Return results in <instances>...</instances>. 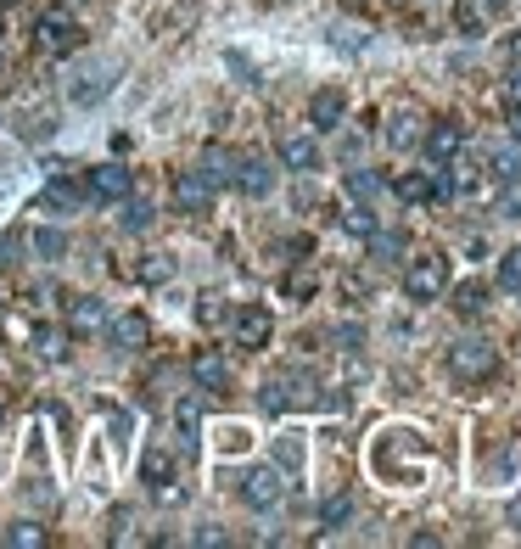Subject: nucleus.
Listing matches in <instances>:
<instances>
[{
    "label": "nucleus",
    "instance_id": "1",
    "mask_svg": "<svg viewBox=\"0 0 521 549\" xmlns=\"http://www.w3.org/2000/svg\"><path fill=\"white\" fill-rule=\"evenodd\" d=\"M370 465H376L381 482H393V488H415V482H421V471H426V443L415 432H404V426H393V432L376 437Z\"/></svg>",
    "mask_w": 521,
    "mask_h": 549
},
{
    "label": "nucleus",
    "instance_id": "2",
    "mask_svg": "<svg viewBox=\"0 0 521 549\" xmlns=\"http://www.w3.org/2000/svg\"><path fill=\"white\" fill-rule=\"evenodd\" d=\"M449 370L460 381H488L493 370H499V348L482 342V337H465V342H454V348H449Z\"/></svg>",
    "mask_w": 521,
    "mask_h": 549
},
{
    "label": "nucleus",
    "instance_id": "3",
    "mask_svg": "<svg viewBox=\"0 0 521 549\" xmlns=\"http://www.w3.org/2000/svg\"><path fill=\"white\" fill-rule=\"evenodd\" d=\"M34 45H40L45 57H68V51L85 45V29H79L68 12H45L40 23H34Z\"/></svg>",
    "mask_w": 521,
    "mask_h": 549
},
{
    "label": "nucleus",
    "instance_id": "4",
    "mask_svg": "<svg viewBox=\"0 0 521 549\" xmlns=\"http://www.w3.org/2000/svg\"><path fill=\"white\" fill-rule=\"evenodd\" d=\"M443 286H449V258L432 253V258H415L404 275V292L415 297V303H432V297H443Z\"/></svg>",
    "mask_w": 521,
    "mask_h": 549
},
{
    "label": "nucleus",
    "instance_id": "5",
    "mask_svg": "<svg viewBox=\"0 0 521 549\" xmlns=\"http://www.w3.org/2000/svg\"><path fill=\"white\" fill-rule=\"evenodd\" d=\"M241 499L253 510H275L286 499V477L275 471V465H253L247 477H241Z\"/></svg>",
    "mask_w": 521,
    "mask_h": 549
},
{
    "label": "nucleus",
    "instance_id": "6",
    "mask_svg": "<svg viewBox=\"0 0 521 549\" xmlns=\"http://www.w3.org/2000/svg\"><path fill=\"white\" fill-rule=\"evenodd\" d=\"M85 191H90L96 202H124L129 191H135V180H129V169H124V163H101V169H90Z\"/></svg>",
    "mask_w": 521,
    "mask_h": 549
},
{
    "label": "nucleus",
    "instance_id": "7",
    "mask_svg": "<svg viewBox=\"0 0 521 549\" xmlns=\"http://www.w3.org/2000/svg\"><path fill=\"white\" fill-rule=\"evenodd\" d=\"M113 85H118V68H113V62H101V68H85L79 79H73L68 96H73V107H96Z\"/></svg>",
    "mask_w": 521,
    "mask_h": 549
},
{
    "label": "nucleus",
    "instance_id": "8",
    "mask_svg": "<svg viewBox=\"0 0 521 549\" xmlns=\"http://www.w3.org/2000/svg\"><path fill=\"white\" fill-rule=\"evenodd\" d=\"M426 157H432V163H454V157H460V146H465V124H454V118H437L432 129H426Z\"/></svg>",
    "mask_w": 521,
    "mask_h": 549
},
{
    "label": "nucleus",
    "instance_id": "9",
    "mask_svg": "<svg viewBox=\"0 0 521 549\" xmlns=\"http://www.w3.org/2000/svg\"><path fill=\"white\" fill-rule=\"evenodd\" d=\"M107 337H113L118 353H141L146 342H152V320H146V314H118V320L107 325Z\"/></svg>",
    "mask_w": 521,
    "mask_h": 549
},
{
    "label": "nucleus",
    "instance_id": "10",
    "mask_svg": "<svg viewBox=\"0 0 521 549\" xmlns=\"http://www.w3.org/2000/svg\"><path fill=\"white\" fill-rule=\"evenodd\" d=\"M342 113H348V96H342L337 85L314 90V101H309V124L314 129H342Z\"/></svg>",
    "mask_w": 521,
    "mask_h": 549
},
{
    "label": "nucleus",
    "instance_id": "11",
    "mask_svg": "<svg viewBox=\"0 0 521 549\" xmlns=\"http://www.w3.org/2000/svg\"><path fill=\"white\" fill-rule=\"evenodd\" d=\"M174 202H180V213H208V202H213V185L202 180L197 169H185L180 180H174Z\"/></svg>",
    "mask_w": 521,
    "mask_h": 549
},
{
    "label": "nucleus",
    "instance_id": "12",
    "mask_svg": "<svg viewBox=\"0 0 521 549\" xmlns=\"http://www.w3.org/2000/svg\"><path fill=\"white\" fill-rule=\"evenodd\" d=\"M191 376L208 387V393H225L230 387V365H225V353H213V348H202L197 359H191Z\"/></svg>",
    "mask_w": 521,
    "mask_h": 549
},
{
    "label": "nucleus",
    "instance_id": "13",
    "mask_svg": "<svg viewBox=\"0 0 521 549\" xmlns=\"http://www.w3.org/2000/svg\"><path fill=\"white\" fill-rule=\"evenodd\" d=\"M269 331H275L269 309H241V314H236V342H241V348H264Z\"/></svg>",
    "mask_w": 521,
    "mask_h": 549
},
{
    "label": "nucleus",
    "instance_id": "14",
    "mask_svg": "<svg viewBox=\"0 0 521 549\" xmlns=\"http://www.w3.org/2000/svg\"><path fill=\"white\" fill-rule=\"evenodd\" d=\"M281 163L297 174H309V169H320V146L309 135H281Z\"/></svg>",
    "mask_w": 521,
    "mask_h": 549
},
{
    "label": "nucleus",
    "instance_id": "15",
    "mask_svg": "<svg viewBox=\"0 0 521 549\" xmlns=\"http://www.w3.org/2000/svg\"><path fill=\"white\" fill-rule=\"evenodd\" d=\"M197 174L213 185V191H219V185H236V152H225V146H208Z\"/></svg>",
    "mask_w": 521,
    "mask_h": 549
},
{
    "label": "nucleus",
    "instance_id": "16",
    "mask_svg": "<svg viewBox=\"0 0 521 549\" xmlns=\"http://www.w3.org/2000/svg\"><path fill=\"white\" fill-rule=\"evenodd\" d=\"M236 185L247 197H269L275 174H269V163H258V157H236Z\"/></svg>",
    "mask_w": 521,
    "mask_h": 549
},
{
    "label": "nucleus",
    "instance_id": "17",
    "mask_svg": "<svg viewBox=\"0 0 521 549\" xmlns=\"http://www.w3.org/2000/svg\"><path fill=\"white\" fill-rule=\"evenodd\" d=\"M141 482H146V488H157V493L169 488V482H174V454L169 449H146L141 454Z\"/></svg>",
    "mask_w": 521,
    "mask_h": 549
},
{
    "label": "nucleus",
    "instance_id": "18",
    "mask_svg": "<svg viewBox=\"0 0 521 549\" xmlns=\"http://www.w3.org/2000/svg\"><path fill=\"white\" fill-rule=\"evenodd\" d=\"M393 197H398V202H426V197H432V174H426V169L398 174V180H393Z\"/></svg>",
    "mask_w": 521,
    "mask_h": 549
},
{
    "label": "nucleus",
    "instance_id": "19",
    "mask_svg": "<svg viewBox=\"0 0 521 549\" xmlns=\"http://www.w3.org/2000/svg\"><path fill=\"white\" fill-rule=\"evenodd\" d=\"M79 202H85V197H79V191H73L68 180H51V185H45V197H40V208H51V213H73Z\"/></svg>",
    "mask_w": 521,
    "mask_h": 549
},
{
    "label": "nucleus",
    "instance_id": "20",
    "mask_svg": "<svg viewBox=\"0 0 521 549\" xmlns=\"http://www.w3.org/2000/svg\"><path fill=\"white\" fill-rule=\"evenodd\" d=\"M101 325H107L101 297H79V303H73V331H101Z\"/></svg>",
    "mask_w": 521,
    "mask_h": 549
},
{
    "label": "nucleus",
    "instance_id": "21",
    "mask_svg": "<svg viewBox=\"0 0 521 549\" xmlns=\"http://www.w3.org/2000/svg\"><path fill=\"white\" fill-rule=\"evenodd\" d=\"M482 309H488V286L465 281L460 292H454V314H465V320H471V314H482Z\"/></svg>",
    "mask_w": 521,
    "mask_h": 549
},
{
    "label": "nucleus",
    "instance_id": "22",
    "mask_svg": "<svg viewBox=\"0 0 521 549\" xmlns=\"http://www.w3.org/2000/svg\"><path fill=\"white\" fill-rule=\"evenodd\" d=\"M174 421H180L185 449H191V443H197V432H202V404H197V398H180V404H174Z\"/></svg>",
    "mask_w": 521,
    "mask_h": 549
},
{
    "label": "nucleus",
    "instance_id": "23",
    "mask_svg": "<svg viewBox=\"0 0 521 549\" xmlns=\"http://www.w3.org/2000/svg\"><path fill=\"white\" fill-rule=\"evenodd\" d=\"M499 292L521 297V247H510V253L499 258Z\"/></svg>",
    "mask_w": 521,
    "mask_h": 549
},
{
    "label": "nucleus",
    "instance_id": "24",
    "mask_svg": "<svg viewBox=\"0 0 521 549\" xmlns=\"http://www.w3.org/2000/svg\"><path fill=\"white\" fill-rule=\"evenodd\" d=\"M387 185H381V174H370V169H353L348 174V197H359V202H370V197H381Z\"/></svg>",
    "mask_w": 521,
    "mask_h": 549
},
{
    "label": "nucleus",
    "instance_id": "25",
    "mask_svg": "<svg viewBox=\"0 0 521 549\" xmlns=\"http://www.w3.org/2000/svg\"><path fill=\"white\" fill-rule=\"evenodd\" d=\"M454 29L471 34V40L482 34V6H477V0H454Z\"/></svg>",
    "mask_w": 521,
    "mask_h": 549
},
{
    "label": "nucleus",
    "instance_id": "26",
    "mask_svg": "<svg viewBox=\"0 0 521 549\" xmlns=\"http://www.w3.org/2000/svg\"><path fill=\"white\" fill-rule=\"evenodd\" d=\"M415 124H421L415 113H398V118H393V129H387V141H393L398 152H404V146H415V141H421V129H415Z\"/></svg>",
    "mask_w": 521,
    "mask_h": 549
},
{
    "label": "nucleus",
    "instance_id": "27",
    "mask_svg": "<svg viewBox=\"0 0 521 549\" xmlns=\"http://www.w3.org/2000/svg\"><path fill=\"white\" fill-rule=\"evenodd\" d=\"M275 465L281 471H303V437H275Z\"/></svg>",
    "mask_w": 521,
    "mask_h": 549
},
{
    "label": "nucleus",
    "instance_id": "28",
    "mask_svg": "<svg viewBox=\"0 0 521 549\" xmlns=\"http://www.w3.org/2000/svg\"><path fill=\"white\" fill-rule=\"evenodd\" d=\"M6 544H12V549H40V544H45V527H34V521H17V527H6Z\"/></svg>",
    "mask_w": 521,
    "mask_h": 549
},
{
    "label": "nucleus",
    "instance_id": "29",
    "mask_svg": "<svg viewBox=\"0 0 521 549\" xmlns=\"http://www.w3.org/2000/svg\"><path fill=\"white\" fill-rule=\"evenodd\" d=\"M348 516H353V499H348V493H331V499L320 505V521H325V527H342Z\"/></svg>",
    "mask_w": 521,
    "mask_h": 549
},
{
    "label": "nucleus",
    "instance_id": "30",
    "mask_svg": "<svg viewBox=\"0 0 521 549\" xmlns=\"http://www.w3.org/2000/svg\"><path fill=\"white\" fill-rule=\"evenodd\" d=\"M157 213H152V202H141V197H124V230H146Z\"/></svg>",
    "mask_w": 521,
    "mask_h": 549
},
{
    "label": "nucleus",
    "instance_id": "31",
    "mask_svg": "<svg viewBox=\"0 0 521 549\" xmlns=\"http://www.w3.org/2000/svg\"><path fill=\"white\" fill-rule=\"evenodd\" d=\"M169 275H174V258H169V253H152V258L141 264V281H146V286H163Z\"/></svg>",
    "mask_w": 521,
    "mask_h": 549
},
{
    "label": "nucleus",
    "instance_id": "32",
    "mask_svg": "<svg viewBox=\"0 0 521 549\" xmlns=\"http://www.w3.org/2000/svg\"><path fill=\"white\" fill-rule=\"evenodd\" d=\"M34 253H40V258H62V253H68V236H62V230H34Z\"/></svg>",
    "mask_w": 521,
    "mask_h": 549
},
{
    "label": "nucleus",
    "instance_id": "33",
    "mask_svg": "<svg viewBox=\"0 0 521 549\" xmlns=\"http://www.w3.org/2000/svg\"><path fill=\"white\" fill-rule=\"evenodd\" d=\"M34 342H40L45 359H62V353H68V337H62V331H51V325H34Z\"/></svg>",
    "mask_w": 521,
    "mask_h": 549
},
{
    "label": "nucleus",
    "instance_id": "34",
    "mask_svg": "<svg viewBox=\"0 0 521 549\" xmlns=\"http://www.w3.org/2000/svg\"><path fill=\"white\" fill-rule=\"evenodd\" d=\"M493 174H499V180H521V152H516V146L493 152Z\"/></svg>",
    "mask_w": 521,
    "mask_h": 549
},
{
    "label": "nucleus",
    "instance_id": "35",
    "mask_svg": "<svg viewBox=\"0 0 521 549\" xmlns=\"http://www.w3.org/2000/svg\"><path fill=\"white\" fill-rule=\"evenodd\" d=\"M342 225H348L353 236H376V213H370V208H353V213H342Z\"/></svg>",
    "mask_w": 521,
    "mask_h": 549
},
{
    "label": "nucleus",
    "instance_id": "36",
    "mask_svg": "<svg viewBox=\"0 0 521 549\" xmlns=\"http://www.w3.org/2000/svg\"><path fill=\"white\" fill-rule=\"evenodd\" d=\"M286 404H292V398H286V381H281V376L264 381V409H269V415H281Z\"/></svg>",
    "mask_w": 521,
    "mask_h": 549
},
{
    "label": "nucleus",
    "instance_id": "37",
    "mask_svg": "<svg viewBox=\"0 0 521 549\" xmlns=\"http://www.w3.org/2000/svg\"><path fill=\"white\" fill-rule=\"evenodd\" d=\"M197 320H202V325H225V297H202V303H197Z\"/></svg>",
    "mask_w": 521,
    "mask_h": 549
},
{
    "label": "nucleus",
    "instance_id": "38",
    "mask_svg": "<svg viewBox=\"0 0 521 549\" xmlns=\"http://www.w3.org/2000/svg\"><path fill=\"white\" fill-rule=\"evenodd\" d=\"M499 213H505V219H521V185L516 180H510V191L499 197Z\"/></svg>",
    "mask_w": 521,
    "mask_h": 549
},
{
    "label": "nucleus",
    "instance_id": "39",
    "mask_svg": "<svg viewBox=\"0 0 521 549\" xmlns=\"http://www.w3.org/2000/svg\"><path fill=\"white\" fill-rule=\"evenodd\" d=\"M404 253V236H376V258H393Z\"/></svg>",
    "mask_w": 521,
    "mask_h": 549
},
{
    "label": "nucleus",
    "instance_id": "40",
    "mask_svg": "<svg viewBox=\"0 0 521 549\" xmlns=\"http://www.w3.org/2000/svg\"><path fill=\"white\" fill-rule=\"evenodd\" d=\"M241 443H247V432H241V426H225V454H236Z\"/></svg>",
    "mask_w": 521,
    "mask_h": 549
},
{
    "label": "nucleus",
    "instance_id": "41",
    "mask_svg": "<svg viewBox=\"0 0 521 549\" xmlns=\"http://www.w3.org/2000/svg\"><path fill=\"white\" fill-rule=\"evenodd\" d=\"M342 292H348L353 303H359V297H365V281H359V275H342Z\"/></svg>",
    "mask_w": 521,
    "mask_h": 549
},
{
    "label": "nucleus",
    "instance_id": "42",
    "mask_svg": "<svg viewBox=\"0 0 521 549\" xmlns=\"http://www.w3.org/2000/svg\"><path fill=\"white\" fill-rule=\"evenodd\" d=\"M510 141L521 146V101H516V107H510Z\"/></svg>",
    "mask_w": 521,
    "mask_h": 549
},
{
    "label": "nucleus",
    "instance_id": "43",
    "mask_svg": "<svg viewBox=\"0 0 521 549\" xmlns=\"http://www.w3.org/2000/svg\"><path fill=\"white\" fill-rule=\"evenodd\" d=\"M510 101H521V68L510 73Z\"/></svg>",
    "mask_w": 521,
    "mask_h": 549
},
{
    "label": "nucleus",
    "instance_id": "44",
    "mask_svg": "<svg viewBox=\"0 0 521 549\" xmlns=\"http://www.w3.org/2000/svg\"><path fill=\"white\" fill-rule=\"evenodd\" d=\"M510 57H516V62H521V34H516V40H510Z\"/></svg>",
    "mask_w": 521,
    "mask_h": 549
},
{
    "label": "nucleus",
    "instance_id": "45",
    "mask_svg": "<svg viewBox=\"0 0 521 549\" xmlns=\"http://www.w3.org/2000/svg\"><path fill=\"white\" fill-rule=\"evenodd\" d=\"M510 521H516V527H521V505H510Z\"/></svg>",
    "mask_w": 521,
    "mask_h": 549
},
{
    "label": "nucleus",
    "instance_id": "46",
    "mask_svg": "<svg viewBox=\"0 0 521 549\" xmlns=\"http://www.w3.org/2000/svg\"><path fill=\"white\" fill-rule=\"evenodd\" d=\"M0 34H6V17H0Z\"/></svg>",
    "mask_w": 521,
    "mask_h": 549
},
{
    "label": "nucleus",
    "instance_id": "47",
    "mask_svg": "<svg viewBox=\"0 0 521 549\" xmlns=\"http://www.w3.org/2000/svg\"><path fill=\"white\" fill-rule=\"evenodd\" d=\"M493 6H505V0H493Z\"/></svg>",
    "mask_w": 521,
    "mask_h": 549
},
{
    "label": "nucleus",
    "instance_id": "48",
    "mask_svg": "<svg viewBox=\"0 0 521 549\" xmlns=\"http://www.w3.org/2000/svg\"><path fill=\"white\" fill-rule=\"evenodd\" d=\"M393 6H398V0H393Z\"/></svg>",
    "mask_w": 521,
    "mask_h": 549
}]
</instances>
